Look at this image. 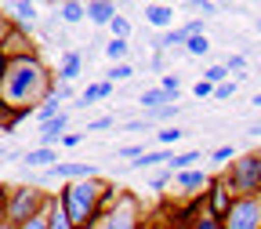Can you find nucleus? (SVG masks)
<instances>
[{"label":"nucleus","mask_w":261,"mask_h":229,"mask_svg":"<svg viewBox=\"0 0 261 229\" xmlns=\"http://www.w3.org/2000/svg\"><path fill=\"white\" fill-rule=\"evenodd\" d=\"M55 87V77L47 73L44 58H11L4 62V73H0V102L11 113L15 109H33L44 102V95Z\"/></svg>","instance_id":"f257e3e1"},{"label":"nucleus","mask_w":261,"mask_h":229,"mask_svg":"<svg viewBox=\"0 0 261 229\" xmlns=\"http://www.w3.org/2000/svg\"><path fill=\"white\" fill-rule=\"evenodd\" d=\"M120 189H113L109 182L102 178H84V182H69L62 193H58V204L65 208V215H69L73 229H91L94 218L102 215V208L113 200Z\"/></svg>","instance_id":"f03ea898"},{"label":"nucleus","mask_w":261,"mask_h":229,"mask_svg":"<svg viewBox=\"0 0 261 229\" xmlns=\"http://www.w3.org/2000/svg\"><path fill=\"white\" fill-rule=\"evenodd\" d=\"M55 204V193H47L44 186L37 182H18V186H8V222L11 225H25L33 218L47 215Z\"/></svg>","instance_id":"7ed1b4c3"},{"label":"nucleus","mask_w":261,"mask_h":229,"mask_svg":"<svg viewBox=\"0 0 261 229\" xmlns=\"http://www.w3.org/2000/svg\"><path fill=\"white\" fill-rule=\"evenodd\" d=\"M221 186L232 196H254V193H261V149L243 153L232 164H225Z\"/></svg>","instance_id":"20e7f679"},{"label":"nucleus","mask_w":261,"mask_h":229,"mask_svg":"<svg viewBox=\"0 0 261 229\" xmlns=\"http://www.w3.org/2000/svg\"><path fill=\"white\" fill-rule=\"evenodd\" d=\"M91 229H142V204L130 193H116Z\"/></svg>","instance_id":"39448f33"},{"label":"nucleus","mask_w":261,"mask_h":229,"mask_svg":"<svg viewBox=\"0 0 261 229\" xmlns=\"http://www.w3.org/2000/svg\"><path fill=\"white\" fill-rule=\"evenodd\" d=\"M221 222H225V229H261V193L236 196Z\"/></svg>","instance_id":"423d86ee"},{"label":"nucleus","mask_w":261,"mask_h":229,"mask_svg":"<svg viewBox=\"0 0 261 229\" xmlns=\"http://www.w3.org/2000/svg\"><path fill=\"white\" fill-rule=\"evenodd\" d=\"M0 55H4V62H11V58H40L37 44H33L29 33H22V29H11V37L0 44Z\"/></svg>","instance_id":"0eeeda50"},{"label":"nucleus","mask_w":261,"mask_h":229,"mask_svg":"<svg viewBox=\"0 0 261 229\" xmlns=\"http://www.w3.org/2000/svg\"><path fill=\"white\" fill-rule=\"evenodd\" d=\"M4 8V15L15 22V29H22V33H29L33 26H37V18H40V11H37V4H29V0H15V4H0Z\"/></svg>","instance_id":"6e6552de"},{"label":"nucleus","mask_w":261,"mask_h":229,"mask_svg":"<svg viewBox=\"0 0 261 229\" xmlns=\"http://www.w3.org/2000/svg\"><path fill=\"white\" fill-rule=\"evenodd\" d=\"M232 200L236 196L228 193L221 182H211V189L203 193V204H207V215H214V218H225L228 215V208H232Z\"/></svg>","instance_id":"1a4fd4ad"},{"label":"nucleus","mask_w":261,"mask_h":229,"mask_svg":"<svg viewBox=\"0 0 261 229\" xmlns=\"http://www.w3.org/2000/svg\"><path fill=\"white\" fill-rule=\"evenodd\" d=\"M211 175L207 171H200V168H189V171H178L174 175V186L181 189V193H189V196H196V193H207L211 189Z\"/></svg>","instance_id":"9d476101"},{"label":"nucleus","mask_w":261,"mask_h":229,"mask_svg":"<svg viewBox=\"0 0 261 229\" xmlns=\"http://www.w3.org/2000/svg\"><path fill=\"white\" fill-rule=\"evenodd\" d=\"M84 70V51H62V62H58V73H55V84H73Z\"/></svg>","instance_id":"9b49d317"},{"label":"nucleus","mask_w":261,"mask_h":229,"mask_svg":"<svg viewBox=\"0 0 261 229\" xmlns=\"http://www.w3.org/2000/svg\"><path fill=\"white\" fill-rule=\"evenodd\" d=\"M174 102H178V98H174V95H167L160 84H156V87H145V91L138 95V106H142L145 113H149V109H160V106H174Z\"/></svg>","instance_id":"f8f14e48"},{"label":"nucleus","mask_w":261,"mask_h":229,"mask_svg":"<svg viewBox=\"0 0 261 229\" xmlns=\"http://www.w3.org/2000/svg\"><path fill=\"white\" fill-rule=\"evenodd\" d=\"M145 22L152 26V29H163V33H167V29H174L171 22H174V8L171 4H149L145 8Z\"/></svg>","instance_id":"ddd939ff"},{"label":"nucleus","mask_w":261,"mask_h":229,"mask_svg":"<svg viewBox=\"0 0 261 229\" xmlns=\"http://www.w3.org/2000/svg\"><path fill=\"white\" fill-rule=\"evenodd\" d=\"M87 18L94 26H109L116 18V4H113V0H91V4H87Z\"/></svg>","instance_id":"4468645a"},{"label":"nucleus","mask_w":261,"mask_h":229,"mask_svg":"<svg viewBox=\"0 0 261 229\" xmlns=\"http://www.w3.org/2000/svg\"><path fill=\"white\" fill-rule=\"evenodd\" d=\"M65 109H62V98H58V91L51 87L47 95H44V102L37 106V113H33V117H37L40 124H47V120H55V117H62Z\"/></svg>","instance_id":"2eb2a0df"},{"label":"nucleus","mask_w":261,"mask_h":229,"mask_svg":"<svg viewBox=\"0 0 261 229\" xmlns=\"http://www.w3.org/2000/svg\"><path fill=\"white\" fill-rule=\"evenodd\" d=\"M22 164L25 168H55L58 164V156H55V149H44V146H37V149H29V153H22Z\"/></svg>","instance_id":"dca6fc26"},{"label":"nucleus","mask_w":261,"mask_h":229,"mask_svg":"<svg viewBox=\"0 0 261 229\" xmlns=\"http://www.w3.org/2000/svg\"><path fill=\"white\" fill-rule=\"evenodd\" d=\"M181 135H185L181 127L167 124V127H156V135H152V142H156V149H171V146H178V142H181Z\"/></svg>","instance_id":"f3484780"},{"label":"nucleus","mask_w":261,"mask_h":229,"mask_svg":"<svg viewBox=\"0 0 261 229\" xmlns=\"http://www.w3.org/2000/svg\"><path fill=\"white\" fill-rule=\"evenodd\" d=\"M200 160H203V153H200V149H189V153H174L167 168H171V171L178 175V171H189V168H196Z\"/></svg>","instance_id":"a211bd4d"},{"label":"nucleus","mask_w":261,"mask_h":229,"mask_svg":"<svg viewBox=\"0 0 261 229\" xmlns=\"http://www.w3.org/2000/svg\"><path fill=\"white\" fill-rule=\"evenodd\" d=\"M106 58H109L113 65L130 62V40H106Z\"/></svg>","instance_id":"6ab92c4d"},{"label":"nucleus","mask_w":261,"mask_h":229,"mask_svg":"<svg viewBox=\"0 0 261 229\" xmlns=\"http://www.w3.org/2000/svg\"><path fill=\"white\" fill-rule=\"evenodd\" d=\"M178 113H181V106L174 102V106H160V109H149V113H145V120H149V124H156V127H167V124H171Z\"/></svg>","instance_id":"aec40b11"},{"label":"nucleus","mask_w":261,"mask_h":229,"mask_svg":"<svg viewBox=\"0 0 261 229\" xmlns=\"http://www.w3.org/2000/svg\"><path fill=\"white\" fill-rule=\"evenodd\" d=\"M58 15H62V22L76 26L80 18H87V4H80V0H65V4L58 8Z\"/></svg>","instance_id":"412c9836"},{"label":"nucleus","mask_w":261,"mask_h":229,"mask_svg":"<svg viewBox=\"0 0 261 229\" xmlns=\"http://www.w3.org/2000/svg\"><path fill=\"white\" fill-rule=\"evenodd\" d=\"M47 229H73V222H69V215H65V208L58 204V193H55V204H51V211H47Z\"/></svg>","instance_id":"4be33fe9"},{"label":"nucleus","mask_w":261,"mask_h":229,"mask_svg":"<svg viewBox=\"0 0 261 229\" xmlns=\"http://www.w3.org/2000/svg\"><path fill=\"white\" fill-rule=\"evenodd\" d=\"M185 40H189V37L181 33V26H178V29H167V33H160V37L152 40V48H160V51H163V48H185Z\"/></svg>","instance_id":"5701e85b"},{"label":"nucleus","mask_w":261,"mask_h":229,"mask_svg":"<svg viewBox=\"0 0 261 229\" xmlns=\"http://www.w3.org/2000/svg\"><path fill=\"white\" fill-rule=\"evenodd\" d=\"M106 80H109V84L135 80V62H120V65H109V70H106Z\"/></svg>","instance_id":"b1692460"},{"label":"nucleus","mask_w":261,"mask_h":229,"mask_svg":"<svg viewBox=\"0 0 261 229\" xmlns=\"http://www.w3.org/2000/svg\"><path fill=\"white\" fill-rule=\"evenodd\" d=\"M203 80H207L211 87H218V84H225V80H232V73L225 70V62H214V65H207V70H203Z\"/></svg>","instance_id":"393cba45"},{"label":"nucleus","mask_w":261,"mask_h":229,"mask_svg":"<svg viewBox=\"0 0 261 229\" xmlns=\"http://www.w3.org/2000/svg\"><path fill=\"white\" fill-rule=\"evenodd\" d=\"M185 51L196 55V58H203V55H211V40L207 37H189L185 40Z\"/></svg>","instance_id":"a878e982"},{"label":"nucleus","mask_w":261,"mask_h":229,"mask_svg":"<svg viewBox=\"0 0 261 229\" xmlns=\"http://www.w3.org/2000/svg\"><path fill=\"white\" fill-rule=\"evenodd\" d=\"M167 182H174V171H171V168H160V171L149 178V189H152V193H163V189H167Z\"/></svg>","instance_id":"bb28decb"},{"label":"nucleus","mask_w":261,"mask_h":229,"mask_svg":"<svg viewBox=\"0 0 261 229\" xmlns=\"http://www.w3.org/2000/svg\"><path fill=\"white\" fill-rule=\"evenodd\" d=\"M189 229H225V222H221V218H214V215H207V211H203V215H196V218H192V222H189Z\"/></svg>","instance_id":"cd10ccee"},{"label":"nucleus","mask_w":261,"mask_h":229,"mask_svg":"<svg viewBox=\"0 0 261 229\" xmlns=\"http://www.w3.org/2000/svg\"><path fill=\"white\" fill-rule=\"evenodd\" d=\"M160 87L167 91V95H174V98H178V95H181V77H174V73H163V77H160Z\"/></svg>","instance_id":"c85d7f7f"},{"label":"nucleus","mask_w":261,"mask_h":229,"mask_svg":"<svg viewBox=\"0 0 261 229\" xmlns=\"http://www.w3.org/2000/svg\"><path fill=\"white\" fill-rule=\"evenodd\" d=\"M236 156H240V153H236L232 146H218V149L211 153V164H232Z\"/></svg>","instance_id":"c756f323"},{"label":"nucleus","mask_w":261,"mask_h":229,"mask_svg":"<svg viewBox=\"0 0 261 229\" xmlns=\"http://www.w3.org/2000/svg\"><path fill=\"white\" fill-rule=\"evenodd\" d=\"M142 153H145V146H138V142H130V146H120V149H116L113 156H123V160H130V164H135V160H138Z\"/></svg>","instance_id":"7c9ffc66"},{"label":"nucleus","mask_w":261,"mask_h":229,"mask_svg":"<svg viewBox=\"0 0 261 229\" xmlns=\"http://www.w3.org/2000/svg\"><path fill=\"white\" fill-rule=\"evenodd\" d=\"M203 29H207V18H192V22H185V26H181L185 37H203Z\"/></svg>","instance_id":"2f4dec72"},{"label":"nucleus","mask_w":261,"mask_h":229,"mask_svg":"<svg viewBox=\"0 0 261 229\" xmlns=\"http://www.w3.org/2000/svg\"><path fill=\"white\" fill-rule=\"evenodd\" d=\"M232 95H236V80H225V84L214 87V98H221V102H228Z\"/></svg>","instance_id":"473e14b6"},{"label":"nucleus","mask_w":261,"mask_h":229,"mask_svg":"<svg viewBox=\"0 0 261 229\" xmlns=\"http://www.w3.org/2000/svg\"><path fill=\"white\" fill-rule=\"evenodd\" d=\"M163 62H167V55H163V51H160V48H152V55H149V70H152V73H160V77H163Z\"/></svg>","instance_id":"72a5a7b5"},{"label":"nucleus","mask_w":261,"mask_h":229,"mask_svg":"<svg viewBox=\"0 0 261 229\" xmlns=\"http://www.w3.org/2000/svg\"><path fill=\"white\" fill-rule=\"evenodd\" d=\"M11 29H15V22L4 15V8H0V44H4V40L11 37Z\"/></svg>","instance_id":"f704fd0d"},{"label":"nucleus","mask_w":261,"mask_h":229,"mask_svg":"<svg viewBox=\"0 0 261 229\" xmlns=\"http://www.w3.org/2000/svg\"><path fill=\"white\" fill-rule=\"evenodd\" d=\"M192 95H196V98H214V87H211L207 80H196V84H192Z\"/></svg>","instance_id":"c9c22d12"},{"label":"nucleus","mask_w":261,"mask_h":229,"mask_svg":"<svg viewBox=\"0 0 261 229\" xmlns=\"http://www.w3.org/2000/svg\"><path fill=\"white\" fill-rule=\"evenodd\" d=\"M84 142V131H65V135H62V146L65 149H73V146H80Z\"/></svg>","instance_id":"e433bc0d"},{"label":"nucleus","mask_w":261,"mask_h":229,"mask_svg":"<svg viewBox=\"0 0 261 229\" xmlns=\"http://www.w3.org/2000/svg\"><path fill=\"white\" fill-rule=\"evenodd\" d=\"M109 127H113V117H94L87 124V131H109Z\"/></svg>","instance_id":"4c0bfd02"},{"label":"nucleus","mask_w":261,"mask_h":229,"mask_svg":"<svg viewBox=\"0 0 261 229\" xmlns=\"http://www.w3.org/2000/svg\"><path fill=\"white\" fill-rule=\"evenodd\" d=\"M192 8L200 11V15H218V4H214V0H196Z\"/></svg>","instance_id":"58836bf2"},{"label":"nucleus","mask_w":261,"mask_h":229,"mask_svg":"<svg viewBox=\"0 0 261 229\" xmlns=\"http://www.w3.org/2000/svg\"><path fill=\"white\" fill-rule=\"evenodd\" d=\"M0 225H8V186H0Z\"/></svg>","instance_id":"ea45409f"},{"label":"nucleus","mask_w":261,"mask_h":229,"mask_svg":"<svg viewBox=\"0 0 261 229\" xmlns=\"http://www.w3.org/2000/svg\"><path fill=\"white\" fill-rule=\"evenodd\" d=\"M149 127H152V124H149L145 117H142V120H127V135H130V131L138 135V131H149Z\"/></svg>","instance_id":"a19ab883"},{"label":"nucleus","mask_w":261,"mask_h":229,"mask_svg":"<svg viewBox=\"0 0 261 229\" xmlns=\"http://www.w3.org/2000/svg\"><path fill=\"white\" fill-rule=\"evenodd\" d=\"M55 91H58V98L65 102V98H73L76 91H73V84H55Z\"/></svg>","instance_id":"79ce46f5"},{"label":"nucleus","mask_w":261,"mask_h":229,"mask_svg":"<svg viewBox=\"0 0 261 229\" xmlns=\"http://www.w3.org/2000/svg\"><path fill=\"white\" fill-rule=\"evenodd\" d=\"M18 229H47V215H40V218H33V222H25V225H18Z\"/></svg>","instance_id":"37998d69"},{"label":"nucleus","mask_w":261,"mask_h":229,"mask_svg":"<svg viewBox=\"0 0 261 229\" xmlns=\"http://www.w3.org/2000/svg\"><path fill=\"white\" fill-rule=\"evenodd\" d=\"M8 117H11V109L0 102V131H8Z\"/></svg>","instance_id":"c03bdc74"},{"label":"nucleus","mask_w":261,"mask_h":229,"mask_svg":"<svg viewBox=\"0 0 261 229\" xmlns=\"http://www.w3.org/2000/svg\"><path fill=\"white\" fill-rule=\"evenodd\" d=\"M250 106H261V95H254V98H250Z\"/></svg>","instance_id":"a18cd8bd"},{"label":"nucleus","mask_w":261,"mask_h":229,"mask_svg":"<svg viewBox=\"0 0 261 229\" xmlns=\"http://www.w3.org/2000/svg\"><path fill=\"white\" fill-rule=\"evenodd\" d=\"M254 29H257V33H261V15H257V18H254Z\"/></svg>","instance_id":"49530a36"},{"label":"nucleus","mask_w":261,"mask_h":229,"mask_svg":"<svg viewBox=\"0 0 261 229\" xmlns=\"http://www.w3.org/2000/svg\"><path fill=\"white\" fill-rule=\"evenodd\" d=\"M0 229H18V225H11V222H8V225H0Z\"/></svg>","instance_id":"de8ad7c7"},{"label":"nucleus","mask_w":261,"mask_h":229,"mask_svg":"<svg viewBox=\"0 0 261 229\" xmlns=\"http://www.w3.org/2000/svg\"><path fill=\"white\" fill-rule=\"evenodd\" d=\"M0 73H4V55H0Z\"/></svg>","instance_id":"09e8293b"},{"label":"nucleus","mask_w":261,"mask_h":229,"mask_svg":"<svg viewBox=\"0 0 261 229\" xmlns=\"http://www.w3.org/2000/svg\"><path fill=\"white\" fill-rule=\"evenodd\" d=\"M4 153H8V149H4V146H0V156H4Z\"/></svg>","instance_id":"8fccbe9b"},{"label":"nucleus","mask_w":261,"mask_h":229,"mask_svg":"<svg viewBox=\"0 0 261 229\" xmlns=\"http://www.w3.org/2000/svg\"><path fill=\"white\" fill-rule=\"evenodd\" d=\"M149 229H156V225H149Z\"/></svg>","instance_id":"3c124183"}]
</instances>
